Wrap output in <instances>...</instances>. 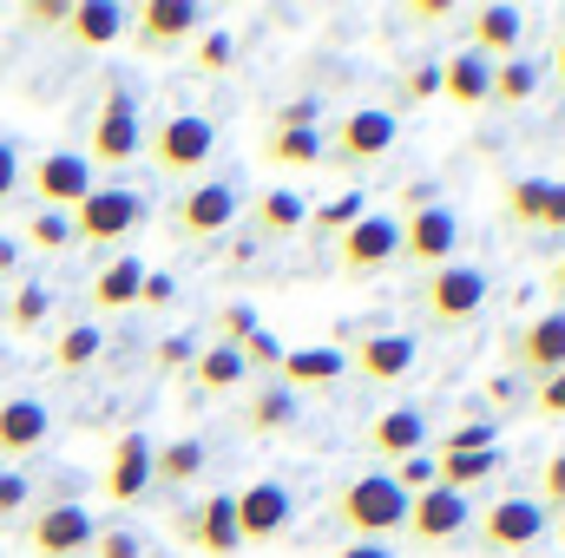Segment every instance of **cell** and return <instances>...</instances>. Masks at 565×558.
I'll return each instance as SVG.
<instances>
[{
    "label": "cell",
    "mask_w": 565,
    "mask_h": 558,
    "mask_svg": "<svg viewBox=\"0 0 565 558\" xmlns=\"http://www.w3.org/2000/svg\"><path fill=\"white\" fill-rule=\"evenodd\" d=\"M500 447H487V453H434V486H447V493H467V486H480V480H493L500 473Z\"/></svg>",
    "instance_id": "obj_32"
},
{
    "label": "cell",
    "mask_w": 565,
    "mask_h": 558,
    "mask_svg": "<svg viewBox=\"0 0 565 558\" xmlns=\"http://www.w3.org/2000/svg\"><path fill=\"white\" fill-rule=\"evenodd\" d=\"M553 79L565 86V40H559V53H553Z\"/></svg>",
    "instance_id": "obj_59"
},
{
    "label": "cell",
    "mask_w": 565,
    "mask_h": 558,
    "mask_svg": "<svg viewBox=\"0 0 565 558\" xmlns=\"http://www.w3.org/2000/svg\"><path fill=\"white\" fill-rule=\"evenodd\" d=\"M402 204H408V211H422V204H440V197H434V184H427V178H415V184L402 191Z\"/></svg>",
    "instance_id": "obj_56"
},
{
    "label": "cell",
    "mask_w": 565,
    "mask_h": 558,
    "mask_svg": "<svg viewBox=\"0 0 565 558\" xmlns=\"http://www.w3.org/2000/svg\"><path fill=\"white\" fill-rule=\"evenodd\" d=\"M13 244H26V250H40V257H60V250H73V230H66V217L33 211V217H26V230H20Z\"/></svg>",
    "instance_id": "obj_39"
},
{
    "label": "cell",
    "mask_w": 565,
    "mask_h": 558,
    "mask_svg": "<svg viewBox=\"0 0 565 558\" xmlns=\"http://www.w3.org/2000/svg\"><path fill=\"white\" fill-rule=\"evenodd\" d=\"M86 558H145V539L132 526H106V533H93Z\"/></svg>",
    "instance_id": "obj_42"
},
{
    "label": "cell",
    "mask_w": 565,
    "mask_h": 558,
    "mask_svg": "<svg viewBox=\"0 0 565 558\" xmlns=\"http://www.w3.org/2000/svg\"><path fill=\"white\" fill-rule=\"evenodd\" d=\"M493 447V420H467L454 433H440V453H487Z\"/></svg>",
    "instance_id": "obj_46"
},
{
    "label": "cell",
    "mask_w": 565,
    "mask_h": 558,
    "mask_svg": "<svg viewBox=\"0 0 565 558\" xmlns=\"http://www.w3.org/2000/svg\"><path fill=\"white\" fill-rule=\"evenodd\" d=\"M204 466H211V453H204V440H191V433L151 447V486H158V493H184Z\"/></svg>",
    "instance_id": "obj_28"
},
{
    "label": "cell",
    "mask_w": 565,
    "mask_h": 558,
    "mask_svg": "<svg viewBox=\"0 0 565 558\" xmlns=\"http://www.w3.org/2000/svg\"><path fill=\"white\" fill-rule=\"evenodd\" d=\"M467 526H473V500L467 493H447V486H427L408 500V519H402V533L434 552V546H460L467 539Z\"/></svg>",
    "instance_id": "obj_12"
},
{
    "label": "cell",
    "mask_w": 565,
    "mask_h": 558,
    "mask_svg": "<svg viewBox=\"0 0 565 558\" xmlns=\"http://www.w3.org/2000/svg\"><path fill=\"white\" fill-rule=\"evenodd\" d=\"M526 408H533V415H546V420H565V368L526 388Z\"/></svg>",
    "instance_id": "obj_44"
},
{
    "label": "cell",
    "mask_w": 565,
    "mask_h": 558,
    "mask_svg": "<svg viewBox=\"0 0 565 558\" xmlns=\"http://www.w3.org/2000/svg\"><path fill=\"white\" fill-rule=\"evenodd\" d=\"M145 151V126H139V93L126 79H106V99H99V119L86 132V164H113L126 171Z\"/></svg>",
    "instance_id": "obj_8"
},
{
    "label": "cell",
    "mask_w": 565,
    "mask_h": 558,
    "mask_svg": "<svg viewBox=\"0 0 565 558\" xmlns=\"http://www.w3.org/2000/svg\"><path fill=\"white\" fill-rule=\"evenodd\" d=\"M99 493L113 506H139L151 493V440L145 433H119L113 453H106V473H99Z\"/></svg>",
    "instance_id": "obj_20"
},
{
    "label": "cell",
    "mask_w": 565,
    "mask_h": 558,
    "mask_svg": "<svg viewBox=\"0 0 565 558\" xmlns=\"http://www.w3.org/2000/svg\"><path fill=\"white\" fill-rule=\"evenodd\" d=\"M454 250H460V217L447 204H422V211L402 217V264H415L422 277L454 264Z\"/></svg>",
    "instance_id": "obj_16"
},
{
    "label": "cell",
    "mask_w": 565,
    "mask_h": 558,
    "mask_svg": "<svg viewBox=\"0 0 565 558\" xmlns=\"http://www.w3.org/2000/svg\"><path fill=\"white\" fill-rule=\"evenodd\" d=\"M507 362H513V375H526V382L559 375L565 368V309H540V315H526V322L507 335Z\"/></svg>",
    "instance_id": "obj_13"
},
{
    "label": "cell",
    "mask_w": 565,
    "mask_h": 558,
    "mask_svg": "<svg viewBox=\"0 0 565 558\" xmlns=\"http://www.w3.org/2000/svg\"><path fill=\"white\" fill-rule=\"evenodd\" d=\"M237 355H244V375H277L282 368V342L270 329H257L250 342H237Z\"/></svg>",
    "instance_id": "obj_41"
},
{
    "label": "cell",
    "mask_w": 565,
    "mask_h": 558,
    "mask_svg": "<svg viewBox=\"0 0 565 558\" xmlns=\"http://www.w3.org/2000/svg\"><path fill=\"white\" fill-rule=\"evenodd\" d=\"M46 440H53V408L40 395H7L0 401V466L40 453Z\"/></svg>",
    "instance_id": "obj_21"
},
{
    "label": "cell",
    "mask_w": 565,
    "mask_h": 558,
    "mask_svg": "<svg viewBox=\"0 0 565 558\" xmlns=\"http://www.w3.org/2000/svg\"><path fill=\"white\" fill-rule=\"evenodd\" d=\"M402 519H408V493H402L388 473H355V480L335 486V526H342V533L388 546V539L402 533Z\"/></svg>",
    "instance_id": "obj_2"
},
{
    "label": "cell",
    "mask_w": 565,
    "mask_h": 558,
    "mask_svg": "<svg viewBox=\"0 0 565 558\" xmlns=\"http://www.w3.org/2000/svg\"><path fill=\"white\" fill-rule=\"evenodd\" d=\"M349 362H342V348H282V368L277 382L289 395H302V388H322V382H335Z\"/></svg>",
    "instance_id": "obj_31"
},
{
    "label": "cell",
    "mask_w": 565,
    "mask_h": 558,
    "mask_svg": "<svg viewBox=\"0 0 565 558\" xmlns=\"http://www.w3.org/2000/svg\"><path fill=\"white\" fill-rule=\"evenodd\" d=\"M20 171H26V164H20V144L0 132V211H7L13 197H20Z\"/></svg>",
    "instance_id": "obj_50"
},
{
    "label": "cell",
    "mask_w": 565,
    "mask_h": 558,
    "mask_svg": "<svg viewBox=\"0 0 565 558\" xmlns=\"http://www.w3.org/2000/svg\"><path fill=\"white\" fill-rule=\"evenodd\" d=\"M520 40H526V13L520 7H467V53L500 66V60L520 53Z\"/></svg>",
    "instance_id": "obj_22"
},
{
    "label": "cell",
    "mask_w": 565,
    "mask_h": 558,
    "mask_svg": "<svg viewBox=\"0 0 565 558\" xmlns=\"http://www.w3.org/2000/svg\"><path fill=\"white\" fill-rule=\"evenodd\" d=\"M145 151L158 164V178H178V184H198L211 151H217V126L204 112H171L158 132H145Z\"/></svg>",
    "instance_id": "obj_7"
},
{
    "label": "cell",
    "mask_w": 565,
    "mask_h": 558,
    "mask_svg": "<svg viewBox=\"0 0 565 558\" xmlns=\"http://www.w3.org/2000/svg\"><path fill=\"white\" fill-rule=\"evenodd\" d=\"M487 296H493V282L473 264H440L415 282V309L427 315V329H467L487 309Z\"/></svg>",
    "instance_id": "obj_4"
},
{
    "label": "cell",
    "mask_w": 565,
    "mask_h": 558,
    "mask_svg": "<svg viewBox=\"0 0 565 558\" xmlns=\"http://www.w3.org/2000/svg\"><path fill=\"white\" fill-rule=\"evenodd\" d=\"M198 348H204V342H198V335H164V342H158V355H151V362H158V375H184V368H191V362H198Z\"/></svg>",
    "instance_id": "obj_43"
},
{
    "label": "cell",
    "mask_w": 565,
    "mask_h": 558,
    "mask_svg": "<svg viewBox=\"0 0 565 558\" xmlns=\"http://www.w3.org/2000/svg\"><path fill=\"white\" fill-rule=\"evenodd\" d=\"M369 453H382V460H415L427 453V415L422 408H388V415L369 420Z\"/></svg>",
    "instance_id": "obj_24"
},
{
    "label": "cell",
    "mask_w": 565,
    "mask_h": 558,
    "mask_svg": "<svg viewBox=\"0 0 565 558\" xmlns=\"http://www.w3.org/2000/svg\"><path fill=\"white\" fill-rule=\"evenodd\" d=\"M296 420H302V401H296L282 382H264V388L244 401V427H250L257 440H277V433H289Z\"/></svg>",
    "instance_id": "obj_29"
},
{
    "label": "cell",
    "mask_w": 565,
    "mask_h": 558,
    "mask_svg": "<svg viewBox=\"0 0 565 558\" xmlns=\"http://www.w3.org/2000/svg\"><path fill=\"white\" fill-rule=\"evenodd\" d=\"M237 211H244V191L231 178H198V184H184L171 197L164 230H171V244H217L237 224Z\"/></svg>",
    "instance_id": "obj_3"
},
{
    "label": "cell",
    "mask_w": 565,
    "mask_h": 558,
    "mask_svg": "<svg viewBox=\"0 0 565 558\" xmlns=\"http://www.w3.org/2000/svg\"><path fill=\"white\" fill-rule=\"evenodd\" d=\"M302 224H309V197H302V191H289V184H277V191H257V204H250V230H257L264 244L296 237Z\"/></svg>",
    "instance_id": "obj_26"
},
{
    "label": "cell",
    "mask_w": 565,
    "mask_h": 558,
    "mask_svg": "<svg viewBox=\"0 0 565 558\" xmlns=\"http://www.w3.org/2000/svg\"><path fill=\"white\" fill-rule=\"evenodd\" d=\"M270 132H316V99H289Z\"/></svg>",
    "instance_id": "obj_52"
},
{
    "label": "cell",
    "mask_w": 565,
    "mask_h": 558,
    "mask_svg": "<svg viewBox=\"0 0 565 558\" xmlns=\"http://www.w3.org/2000/svg\"><path fill=\"white\" fill-rule=\"evenodd\" d=\"M264 164H277V171H316L322 164V132H270L264 139Z\"/></svg>",
    "instance_id": "obj_36"
},
{
    "label": "cell",
    "mask_w": 565,
    "mask_h": 558,
    "mask_svg": "<svg viewBox=\"0 0 565 558\" xmlns=\"http://www.w3.org/2000/svg\"><path fill=\"white\" fill-rule=\"evenodd\" d=\"M454 13H460L454 0H408V7H402V20H415V26H447Z\"/></svg>",
    "instance_id": "obj_51"
},
{
    "label": "cell",
    "mask_w": 565,
    "mask_h": 558,
    "mask_svg": "<svg viewBox=\"0 0 565 558\" xmlns=\"http://www.w3.org/2000/svg\"><path fill=\"white\" fill-rule=\"evenodd\" d=\"M362 211H369V197H362V191H335L322 211H309V224H302V230H316V237H329V244H335V237H342Z\"/></svg>",
    "instance_id": "obj_38"
},
{
    "label": "cell",
    "mask_w": 565,
    "mask_h": 558,
    "mask_svg": "<svg viewBox=\"0 0 565 558\" xmlns=\"http://www.w3.org/2000/svg\"><path fill=\"white\" fill-rule=\"evenodd\" d=\"M487 93H493V60H480V53H447L440 60V99H454V106H487Z\"/></svg>",
    "instance_id": "obj_27"
},
{
    "label": "cell",
    "mask_w": 565,
    "mask_h": 558,
    "mask_svg": "<svg viewBox=\"0 0 565 558\" xmlns=\"http://www.w3.org/2000/svg\"><path fill=\"white\" fill-rule=\"evenodd\" d=\"M546 513L526 500V493H507V500H493V506H473V546L480 558H526L540 539H546Z\"/></svg>",
    "instance_id": "obj_6"
},
{
    "label": "cell",
    "mask_w": 565,
    "mask_h": 558,
    "mask_svg": "<svg viewBox=\"0 0 565 558\" xmlns=\"http://www.w3.org/2000/svg\"><path fill=\"white\" fill-rule=\"evenodd\" d=\"M546 519H559L565 513V447H553L546 453V466H540V500H533Z\"/></svg>",
    "instance_id": "obj_40"
},
{
    "label": "cell",
    "mask_w": 565,
    "mask_h": 558,
    "mask_svg": "<svg viewBox=\"0 0 565 558\" xmlns=\"http://www.w3.org/2000/svg\"><path fill=\"white\" fill-rule=\"evenodd\" d=\"M402 257V217H388V211H362L342 237H335V270L342 277H375V270H388Z\"/></svg>",
    "instance_id": "obj_10"
},
{
    "label": "cell",
    "mask_w": 565,
    "mask_h": 558,
    "mask_svg": "<svg viewBox=\"0 0 565 558\" xmlns=\"http://www.w3.org/2000/svg\"><path fill=\"white\" fill-rule=\"evenodd\" d=\"M434 93H440V60H408V66L395 73V106H388V112L402 119V112H415V106H427Z\"/></svg>",
    "instance_id": "obj_37"
},
{
    "label": "cell",
    "mask_w": 565,
    "mask_h": 558,
    "mask_svg": "<svg viewBox=\"0 0 565 558\" xmlns=\"http://www.w3.org/2000/svg\"><path fill=\"white\" fill-rule=\"evenodd\" d=\"M139 282H145V264L132 250H119V257H106L93 282H86V302L99 309V315H113V309H132L139 302Z\"/></svg>",
    "instance_id": "obj_25"
},
{
    "label": "cell",
    "mask_w": 565,
    "mask_h": 558,
    "mask_svg": "<svg viewBox=\"0 0 565 558\" xmlns=\"http://www.w3.org/2000/svg\"><path fill=\"white\" fill-rule=\"evenodd\" d=\"M546 296H559V302H553V309H565V250H559V264H553V270H546Z\"/></svg>",
    "instance_id": "obj_58"
},
{
    "label": "cell",
    "mask_w": 565,
    "mask_h": 558,
    "mask_svg": "<svg viewBox=\"0 0 565 558\" xmlns=\"http://www.w3.org/2000/svg\"><path fill=\"white\" fill-rule=\"evenodd\" d=\"M20 506H26V480L13 466H0V519H20Z\"/></svg>",
    "instance_id": "obj_53"
},
{
    "label": "cell",
    "mask_w": 565,
    "mask_h": 558,
    "mask_svg": "<svg viewBox=\"0 0 565 558\" xmlns=\"http://www.w3.org/2000/svg\"><path fill=\"white\" fill-rule=\"evenodd\" d=\"M132 33V7H119V0H73L66 7V26H60V40H73V46H113V40H126Z\"/></svg>",
    "instance_id": "obj_23"
},
{
    "label": "cell",
    "mask_w": 565,
    "mask_h": 558,
    "mask_svg": "<svg viewBox=\"0 0 565 558\" xmlns=\"http://www.w3.org/2000/svg\"><path fill=\"white\" fill-rule=\"evenodd\" d=\"M145 217H151L145 191H132V184H93V191L66 211V230H73V250H113V257H119V250L145 230Z\"/></svg>",
    "instance_id": "obj_1"
},
{
    "label": "cell",
    "mask_w": 565,
    "mask_h": 558,
    "mask_svg": "<svg viewBox=\"0 0 565 558\" xmlns=\"http://www.w3.org/2000/svg\"><path fill=\"white\" fill-rule=\"evenodd\" d=\"M415 335H402V329H375V335H362L342 362L362 375V382H375V388H395V382H408L415 375Z\"/></svg>",
    "instance_id": "obj_19"
},
{
    "label": "cell",
    "mask_w": 565,
    "mask_h": 558,
    "mask_svg": "<svg viewBox=\"0 0 565 558\" xmlns=\"http://www.w3.org/2000/svg\"><path fill=\"white\" fill-rule=\"evenodd\" d=\"M250 335H257V309H250V302H231V309L217 315V342L237 348V342H250Z\"/></svg>",
    "instance_id": "obj_45"
},
{
    "label": "cell",
    "mask_w": 565,
    "mask_h": 558,
    "mask_svg": "<svg viewBox=\"0 0 565 558\" xmlns=\"http://www.w3.org/2000/svg\"><path fill=\"white\" fill-rule=\"evenodd\" d=\"M13 270H20V244L0 237V282H13Z\"/></svg>",
    "instance_id": "obj_57"
},
{
    "label": "cell",
    "mask_w": 565,
    "mask_h": 558,
    "mask_svg": "<svg viewBox=\"0 0 565 558\" xmlns=\"http://www.w3.org/2000/svg\"><path fill=\"white\" fill-rule=\"evenodd\" d=\"M500 211L513 230H533V237L565 230V178H507Z\"/></svg>",
    "instance_id": "obj_17"
},
{
    "label": "cell",
    "mask_w": 565,
    "mask_h": 558,
    "mask_svg": "<svg viewBox=\"0 0 565 558\" xmlns=\"http://www.w3.org/2000/svg\"><path fill=\"white\" fill-rule=\"evenodd\" d=\"M171 296H178V289H171V277H164V270H145L139 309H171Z\"/></svg>",
    "instance_id": "obj_54"
},
{
    "label": "cell",
    "mask_w": 565,
    "mask_h": 558,
    "mask_svg": "<svg viewBox=\"0 0 565 558\" xmlns=\"http://www.w3.org/2000/svg\"><path fill=\"white\" fill-rule=\"evenodd\" d=\"M99 178H93V164H86V151H40L26 171H20V191L33 197V211H53V217H66L86 191H93Z\"/></svg>",
    "instance_id": "obj_9"
},
{
    "label": "cell",
    "mask_w": 565,
    "mask_h": 558,
    "mask_svg": "<svg viewBox=\"0 0 565 558\" xmlns=\"http://www.w3.org/2000/svg\"><path fill=\"white\" fill-rule=\"evenodd\" d=\"M388 480H395V486H402L408 500H415V493H427V486H434V453H415V460H402V466H395Z\"/></svg>",
    "instance_id": "obj_49"
},
{
    "label": "cell",
    "mask_w": 565,
    "mask_h": 558,
    "mask_svg": "<svg viewBox=\"0 0 565 558\" xmlns=\"http://www.w3.org/2000/svg\"><path fill=\"white\" fill-rule=\"evenodd\" d=\"M250 375H244V355L237 348H224V342H211V348H198V362H191V388L204 395V401H217V395H237Z\"/></svg>",
    "instance_id": "obj_30"
},
{
    "label": "cell",
    "mask_w": 565,
    "mask_h": 558,
    "mask_svg": "<svg viewBox=\"0 0 565 558\" xmlns=\"http://www.w3.org/2000/svg\"><path fill=\"white\" fill-rule=\"evenodd\" d=\"M540 79H546V66L526 60V53H513V60L493 66V93H487V106H526V99L540 93Z\"/></svg>",
    "instance_id": "obj_33"
},
{
    "label": "cell",
    "mask_w": 565,
    "mask_h": 558,
    "mask_svg": "<svg viewBox=\"0 0 565 558\" xmlns=\"http://www.w3.org/2000/svg\"><path fill=\"white\" fill-rule=\"evenodd\" d=\"M93 513L79 506V500H46V506H33L26 513V552L33 558H86V546H93Z\"/></svg>",
    "instance_id": "obj_11"
},
{
    "label": "cell",
    "mask_w": 565,
    "mask_h": 558,
    "mask_svg": "<svg viewBox=\"0 0 565 558\" xmlns=\"http://www.w3.org/2000/svg\"><path fill=\"white\" fill-rule=\"evenodd\" d=\"M178 546H191V552H204V558L244 552V539H237V493H211V500L184 506L178 513Z\"/></svg>",
    "instance_id": "obj_15"
},
{
    "label": "cell",
    "mask_w": 565,
    "mask_h": 558,
    "mask_svg": "<svg viewBox=\"0 0 565 558\" xmlns=\"http://www.w3.org/2000/svg\"><path fill=\"white\" fill-rule=\"evenodd\" d=\"M198 66H204V73H231V66H237L231 33H198Z\"/></svg>",
    "instance_id": "obj_48"
},
{
    "label": "cell",
    "mask_w": 565,
    "mask_h": 558,
    "mask_svg": "<svg viewBox=\"0 0 565 558\" xmlns=\"http://www.w3.org/2000/svg\"><path fill=\"white\" fill-rule=\"evenodd\" d=\"M66 7H73V0H26V7H20V26H33V33H60V26H66Z\"/></svg>",
    "instance_id": "obj_47"
},
{
    "label": "cell",
    "mask_w": 565,
    "mask_h": 558,
    "mask_svg": "<svg viewBox=\"0 0 565 558\" xmlns=\"http://www.w3.org/2000/svg\"><path fill=\"white\" fill-rule=\"evenodd\" d=\"M46 315H53V289H46V282H20V289L7 296V309H0V322H7L13 335H40Z\"/></svg>",
    "instance_id": "obj_34"
},
{
    "label": "cell",
    "mask_w": 565,
    "mask_h": 558,
    "mask_svg": "<svg viewBox=\"0 0 565 558\" xmlns=\"http://www.w3.org/2000/svg\"><path fill=\"white\" fill-rule=\"evenodd\" d=\"M204 33V7L198 0H145L132 7V46L139 53H178V46H191Z\"/></svg>",
    "instance_id": "obj_14"
},
{
    "label": "cell",
    "mask_w": 565,
    "mask_h": 558,
    "mask_svg": "<svg viewBox=\"0 0 565 558\" xmlns=\"http://www.w3.org/2000/svg\"><path fill=\"white\" fill-rule=\"evenodd\" d=\"M289 519H296V500H289L282 480H257V486L237 493V539L244 546H277L289 533Z\"/></svg>",
    "instance_id": "obj_18"
},
{
    "label": "cell",
    "mask_w": 565,
    "mask_h": 558,
    "mask_svg": "<svg viewBox=\"0 0 565 558\" xmlns=\"http://www.w3.org/2000/svg\"><path fill=\"white\" fill-rule=\"evenodd\" d=\"M395 139H402V119L388 106H355V112L335 119V132H322V164L369 171V164H382L395 151Z\"/></svg>",
    "instance_id": "obj_5"
},
{
    "label": "cell",
    "mask_w": 565,
    "mask_h": 558,
    "mask_svg": "<svg viewBox=\"0 0 565 558\" xmlns=\"http://www.w3.org/2000/svg\"><path fill=\"white\" fill-rule=\"evenodd\" d=\"M335 558H395V552H388L382 539H355V546H342Z\"/></svg>",
    "instance_id": "obj_55"
},
{
    "label": "cell",
    "mask_w": 565,
    "mask_h": 558,
    "mask_svg": "<svg viewBox=\"0 0 565 558\" xmlns=\"http://www.w3.org/2000/svg\"><path fill=\"white\" fill-rule=\"evenodd\" d=\"M99 348H106V335H99L93 322H66V329L53 335V362H60L66 375H86V368L99 362Z\"/></svg>",
    "instance_id": "obj_35"
}]
</instances>
